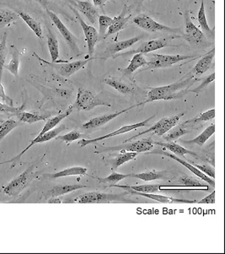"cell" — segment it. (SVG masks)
Masks as SVG:
<instances>
[{
  "mask_svg": "<svg viewBox=\"0 0 225 254\" xmlns=\"http://www.w3.org/2000/svg\"><path fill=\"white\" fill-rule=\"evenodd\" d=\"M199 79L194 78V75L187 73L186 76L174 82L171 85H165L161 87L151 88L147 95V98L144 102L138 103V106L145 105L149 102L155 101H170V100L180 99L188 93L189 89L191 85H194Z\"/></svg>",
  "mask_w": 225,
  "mask_h": 254,
  "instance_id": "6da1fadb",
  "label": "cell"
},
{
  "mask_svg": "<svg viewBox=\"0 0 225 254\" xmlns=\"http://www.w3.org/2000/svg\"><path fill=\"white\" fill-rule=\"evenodd\" d=\"M36 167H37L35 164L31 165L24 173L13 179L2 190L3 194L7 195L9 197H16L20 194V192H22L23 190L34 180V178H37V173L35 172Z\"/></svg>",
  "mask_w": 225,
  "mask_h": 254,
  "instance_id": "7a4b0ae2",
  "label": "cell"
},
{
  "mask_svg": "<svg viewBox=\"0 0 225 254\" xmlns=\"http://www.w3.org/2000/svg\"><path fill=\"white\" fill-rule=\"evenodd\" d=\"M197 56L192 55H163V54H151L148 55L149 61L147 63L144 69L141 71L155 69V68H168L181 61L194 59Z\"/></svg>",
  "mask_w": 225,
  "mask_h": 254,
  "instance_id": "3957f363",
  "label": "cell"
},
{
  "mask_svg": "<svg viewBox=\"0 0 225 254\" xmlns=\"http://www.w3.org/2000/svg\"><path fill=\"white\" fill-rule=\"evenodd\" d=\"M184 21H185V33H183V39L186 40L191 45L197 47H208L209 46L205 34L199 28L195 26L194 23L191 20V15L189 10L184 12Z\"/></svg>",
  "mask_w": 225,
  "mask_h": 254,
  "instance_id": "277c9868",
  "label": "cell"
},
{
  "mask_svg": "<svg viewBox=\"0 0 225 254\" xmlns=\"http://www.w3.org/2000/svg\"><path fill=\"white\" fill-rule=\"evenodd\" d=\"M133 23L136 26L140 27L144 31L149 32H166L170 34L177 35L178 37H181L183 32L180 28H171L169 26L162 25L161 23H158L152 18L145 14H141L136 16L133 19Z\"/></svg>",
  "mask_w": 225,
  "mask_h": 254,
  "instance_id": "5b68a950",
  "label": "cell"
},
{
  "mask_svg": "<svg viewBox=\"0 0 225 254\" xmlns=\"http://www.w3.org/2000/svg\"><path fill=\"white\" fill-rule=\"evenodd\" d=\"M98 106L111 107V104L98 98L92 91L79 88L76 100L72 108L78 111H90Z\"/></svg>",
  "mask_w": 225,
  "mask_h": 254,
  "instance_id": "8992f818",
  "label": "cell"
},
{
  "mask_svg": "<svg viewBox=\"0 0 225 254\" xmlns=\"http://www.w3.org/2000/svg\"><path fill=\"white\" fill-rule=\"evenodd\" d=\"M152 140L150 138H145L132 143H123L117 146L98 148L96 153L112 152V151H121V152H147L153 149Z\"/></svg>",
  "mask_w": 225,
  "mask_h": 254,
  "instance_id": "52a82bcc",
  "label": "cell"
},
{
  "mask_svg": "<svg viewBox=\"0 0 225 254\" xmlns=\"http://www.w3.org/2000/svg\"><path fill=\"white\" fill-rule=\"evenodd\" d=\"M47 13H48L49 17L51 19L52 21L55 24L57 30L59 31L60 34L62 35L65 42L67 43L69 49H70L71 54L73 55V58L75 57H79L81 55L82 53L79 50V45H78V42L79 40L77 39V37L68 30L64 24L62 22V20H60L58 16L56 14H54V12L47 9Z\"/></svg>",
  "mask_w": 225,
  "mask_h": 254,
  "instance_id": "ba28073f",
  "label": "cell"
},
{
  "mask_svg": "<svg viewBox=\"0 0 225 254\" xmlns=\"http://www.w3.org/2000/svg\"><path fill=\"white\" fill-rule=\"evenodd\" d=\"M170 40L169 38H159V39L151 40L148 42H144L141 45L138 46L135 49H132L130 51L125 52L122 54H116L112 57L113 59H116L118 57H127L130 55H134L136 54H149L151 52L156 51L161 48L166 47H176L175 45L170 44Z\"/></svg>",
  "mask_w": 225,
  "mask_h": 254,
  "instance_id": "9c48e42d",
  "label": "cell"
},
{
  "mask_svg": "<svg viewBox=\"0 0 225 254\" xmlns=\"http://www.w3.org/2000/svg\"><path fill=\"white\" fill-rule=\"evenodd\" d=\"M71 9L73 10L74 14L76 15L77 19L79 20V24H80V26L83 29L84 34L85 36V40H86V43H87L89 57L91 59V57L93 56L94 53H95L96 45L98 43V31L96 28H94L93 26H89L84 21L81 15L79 14V12L77 11V9H73V8H71Z\"/></svg>",
  "mask_w": 225,
  "mask_h": 254,
  "instance_id": "30bf717a",
  "label": "cell"
},
{
  "mask_svg": "<svg viewBox=\"0 0 225 254\" xmlns=\"http://www.w3.org/2000/svg\"><path fill=\"white\" fill-rule=\"evenodd\" d=\"M123 194H110L104 192H91L81 194L74 201L79 203H107L112 201L121 200Z\"/></svg>",
  "mask_w": 225,
  "mask_h": 254,
  "instance_id": "8fae6325",
  "label": "cell"
},
{
  "mask_svg": "<svg viewBox=\"0 0 225 254\" xmlns=\"http://www.w3.org/2000/svg\"><path fill=\"white\" fill-rule=\"evenodd\" d=\"M155 115H153V116L150 117V118L146 119V120H144V121L140 122V123H138V124H135V125H126V126L121 127V128H119V129L115 130L112 133H108L107 135L102 136V137H99V138H93V139H82V140L79 142V144L81 146H85L87 144H96L97 142L102 141V140L106 139V138H112L113 136L119 135V134H122V133L130 132L132 130L138 129V127H146V126H149V122L151 119H155Z\"/></svg>",
  "mask_w": 225,
  "mask_h": 254,
  "instance_id": "7c38bea8",
  "label": "cell"
},
{
  "mask_svg": "<svg viewBox=\"0 0 225 254\" xmlns=\"http://www.w3.org/2000/svg\"><path fill=\"white\" fill-rule=\"evenodd\" d=\"M65 128H66V126H65V125H61V126H59L58 127H56L55 129L50 130V131H48V132L43 133L42 135L37 136V138L33 139V140L29 144L28 146L26 147V149L23 150L22 152H20L17 156H15L14 158L12 159L10 161H7L5 163H13L11 166V168H13V167L18 163V161H20V159H21L23 155H24L27 150H29V149H30L31 147L33 146L34 144H39V143H43V142L49 141V140H51L53 138H56V136L58 135V134H59L61 132H62L63 130H65Z\"/></svg>",
  "mask_w": 225,
  "mask_h": 254,
  "instance_id": "4fadbf2b",
  "label": "cell"
},
{
  "mask_svg": "<svg viewBox=\"0 0 225 254\" xmlns=\"http://www.w3.org/2000/svg\"><path fill=\"white\" fill-rule=\"evenodd\" d=\"M136 107H138V104L132 106L130 108H126V109H123V110L117 112V113H112V114H108V115H102V116L90 119V121L85 123V125L82 126V129L87 131V132H92L94 130H96V128L102 127L103 125H107V123H109L112 119H115L116 117L120 116L122 113H127V112L131 110L132 108H136Z\"/></svg>",
  "mask_w": 225,
  "mask_h": 254,
  "instance_id": "5bb4252c",
  "label": "cell"
},
{
  "mask_svg": "<svg viewBox=\"0 0 225 254\" xmlns=\"http://www.w3.org/2000/svg\"><path fill=\"white\" fill-rule=\"evenodd\" d=\"M39 60H41V59H39ZM43 62L54 66V68L56 69V72L59 73L61 76L67 78V77L73 75V73H76L78 71L80 70L81 68H84L86 64L89 62V60H79V61L72 63L64 62L63 64L61 62L57 63V64H56V63L50 64V63L47 62V61H43Z\"/></svg>",
  "mask_w": 225,
  "mask_h": 254,
  "instance_id": "9a60e30c",
  "label": "cell"
},
{
  "mask_svg": "<svg viewBox=\"0 0 225 254\" xmlns=\"http://www.w3.org/2000/svg\"><path fill=\"white\" fill-rule=\"evenodd\" d=\"M142 39V37H136L130 38V39L121 41V42H115V43H111L107 46V49L103 54V56L100 58L101 60H107L110 58H112L114 55L118 54L119 52L123 51L127 48H131L138 41Z\"/></svg>",
  "mask_w": 225,
  "mask_h": 254,
  "instance_id": "2e32d148",
  "label": "cell"
},
{
  "mask_svg": "<svg viewBox=\"0 0 225 254\" xmlns=\"http://www.w3.org/2000/svg\"><path fill=\"white\" fill-rule=\"evenodd\" d=\"M131 18V14H129V10L127 6H124L123 9L121 11V14L118 16H115L113 18L112 23L111 24V26L108 27L105 38L109 37L111 35L118 33L119 31L123 30L125 26H127V22Z\"/></svg>",
  "mask_w": 225,
  "mask_h": 254,
  "instance_id": "e0dca14e",
  "label": "cell"
},
{
  "mask_svg": "<svg viewBox=\"0 0 225 254\" xmlns=\"http://www.w3.org/2000/svg\"><path fill=\"white\" fill-rule=\"evenodd\" d=\"M152 154H159V155H164L168 156L169 158L174 159L175 161H177L179 163L183 165L184 167H186L189 171H191V173H194L195 175L197 176L198 178H201L203 181H205L206 183H208V184H210L213 188L215 187V182H214V178H209L208 176L202 173L201 171L196 168V167L191 165V164L187 163L186 161L184 160H181L180 157H177L176 155L170 154V153L165 152V151H152Z\"/></svg>",
  "mask_w": 225,
  "mask_h": 254,
  "instance_id": "ac0fdd59",
  "label": "cell"
},
{
  "mask_svg": "<svg viewBox=\"0 0 225 254\" xmlns=\"http://www.w3.org/2000/svg\"><path fill=\"white\" fill-rule=\"evenodd\" d=\"M76 2V9L87 18L91 24H96V21L98 20L99 14L98 10L96 8V6L93 3H90L89 1H80V0H75Z\"/></svg>",
  "mask_w": 225,
  "mask_h": 254,
  "instance_id": "d6986e66",
  "label": "cell"
},
{
  "mask_svg": "<svg viewBox=\"0 0 225 254\" xmlns=\"http://www.w3.org/2000/svg\"><path fill=\"white\" fill-rule=\"evenodd\" d=\"M102 81L105 84L110 85L111 87L114 88L124 96H131L136 93L135 88L132 87V85H127V83L121 81V79H116L114 77L106 78Z\"/></svg>",
  "mask_w": 225,
  "mask_h": 254,
  "instance_id": "ffe728a7",
  "label": "cell"
},
{
  "mask_svg": "<svg viewBox=\"0 0 225 254\" xmlns=\"http://www.w3.org/2000/svg\"><path fill=\"white\" fill-rule=\"evenodd\" d=\"M214 56H215V48H213L211 51L208 52V54H206L205 56L203 57L197 62L193 69L189 73L194 75V76L195 75H198V74L205 73L210 68L212 62L214 61Z\"/></svg>",
  "mask_w": 225,
  "mask_h": 254,
  "instance_id": "44dd1931",
  "label": "cell"
},
{
  "mask_svg": "<svg viewBox=\"0 0 225 254\" xmlns=\"http://www.w3.org/2000/svg\"><path fill=\"white\" fill-rule=\"evenodd\" d=\"M86 186L80 185V184H65V185H56L52 188L46 192V198H54V197H59L62 195L66 194L68 192H73L75 190L85 189Z\"/></svg>",
  "mask_w": 225,
  "mask_h": 254,
  "instance_id": "7402d4cb",
  "label": "cell"
},
{
  "mask_svg": "<svg viewBox=\"0 0 225 254\" xmlns=\"http://www.w3.org/2000/svg\"><path fill=\"white\" fill-rule=\"evenodd\" d=\"M131 193L138 194L139 196L146 197L153 200L158 201L160 203H197L196 200H186V199H180V198H171V197H166L163 195L155 194V193H144V192H134V191H128Z\"/></svg>",
  "mask_w": 225,
  "mask_h": 254,
  "instance_id": "603a6c76",
  "label": "cell"
},
{
  "mask_svg": "<svg viewBox=\"0 0 225 254\" xmlns=\"http://www.w3.org/2000/svg\"><path fill=\"white\" fill-rule=\"evenodd\" d=\"M130 178H138L143 181L150 182L154 180H168L169 176L168 172H160V171L153 170L146 173L130 174Z\"/></svg>",
  "mask_w": 225,
  "mask_h": 254,
  "instance_id": "cb8c5ba5",
  "label": "cell"
},
{
  "mask_svg": "<svg viewBox=\"0 0 225 254\" xmlns=\"http://www.w3.org/2000/svg\"><path fill=\"white\" fill-rule=\"evenodd\" d=\"M111 187L120 188L127 191H134V192H144V193H155L161 191L160 184H149V185H139V186H127V185H119L113 184Z\"/></svg>",
  "mask_w": 225,
  "mask_h": 254,
  "instance_id": "d4e9b609",
  "label": "cell"
},
{
  "mask_svg": "<svg viewBox=\"0 0 225 254\" xmlns=\"http://www.w3.org/2000/svg\"><path fill=\"white\" fill-rule=\"evenodd\" d=\"M137 152H121L120 155H117L115 158L107 160V165L110 166L112 171H115L121 165L127 163V161H132L137 157Z\"/></svg>",
  "mask_w": 225,
  "mask_h": 254,
  "instance_id": "484cf974",
  "label": "cell"
},
{
  "mask_svg": "<svg viewBox=\"0 0 225 254\" xmlns=\"http://www.w3.org/2000/svg\"><path fill=\"white\" fill-rule=\"evenodd\" d=\"M152 144L165 147L167 150H170L172 153H174V155L178 156V157H183L184 155H194V156H197L196 153L186 150L184 147L180 146V144H176V143H174L173 141L169 142V143L152 141Z\"/></svg>",
  "mask_w": 225,
  "mask_h": 254,
  "instance_id": "4316f807",
  "label": "cell"
},
{
  "mask_svg": "<svg viewBox=\"0 0 225 254\" xmlns=\"http://www.w3.org/2000/svg\"><path fill=\"white\" fill-rule=\"evenodd\" d=\"M146 59L144 58L143 54H136L132 57L130 64L127 66V68L123 70V73L126 76L131 77L132 73H134L137 69L144 67L147 64Z\"/></svg>",
  "mask_w": 225,
  "mask_h": 254,
  "instance_id": "83f0119b",
  "label": "cell"
},
{
  "mask_svg": "<svg viewBox=\"0 0 225 254\" xmlns=\"http://www.w3.org/2000/svg\"><path fill=\"white\" fill-rule=\"evenodd\" d=\"M87 168L82 167H73L62 170L61 172L51 174H45L44 177L49 178H58L68 177V176H85L87 173Z\"/></svg>",
  "mask_w": 225,
  "mask_h": 254,
  "instance_id": "f1b7e54d",
  "label": "cell"
},
{
  "mask_svg": "<svg viewBox=\"0 0 225 254\" xmlns=\"http://www.w3.org/2000/svg\"><path fill=\"white\" fill-rule=\"evenodd\" d=\"M18 15L27 24V26L32 30L35 34L37 35V37L43 38V28H42V26H41V23L37 19L32 17V16H31L30 14H27L26 12H20Z\"/></svg>",
  "mask_w": 225,
  "mask_h": 254,
  "instance_id": "f546056e",
  "label": "cell"
},
{
  "mask_svg": "<svg viewBox=\"0 0 225 254\" xmlns=\"http://www.w3.org/2000/svg\"><path fill=\"white\" fill-rule=\"evenodd\" d=\"M48 50L51 55L52 62L56 63L59 57V47L56 36L50 29H48Z\"/></svg>",
  "mask_w": 225,
  "mask_h": 254,
  "instance_id": "4dcf8cb0",
  "label": "cell"
},
{
  "mask_svg": "<svg viewBox=\"0 0 225 254\" xmlns=\"http://www.w3.org/2000/svg\"><path fill=\"white\" fill-rule=\"evenodd\" d=\"M73 108H72V106H71L70 108L67 109V111L62 113V114H60L58 116L54 117V118L48 119V121L46 122L45 125H44L43 130L41 131V133H40L38 135H42L43 133H46V132H48V131H50V130L54 129V127H56V125H58L60 122L66 119L67 117L69 116L71 113L73 112Z\"/></svg>",
  "mask_w": 225,
  "mask_h": 254,
  "instance_id": "1f68e13d",
  "label": "cell"
},
{
  "mask_svg": "<svg viewBox=\"0 0 225 254\" xmlns=\"http://www.w3.org/2000/svg\"><path fill=\"white\" fill-rule=\"evenodd\" d=\"M215 132V125L213 124L211 126L207 127L203 133H201L200 135L197 136L196 138L191 140H181L183 144H196L199 146H203V144H205L208 138H210Z\"/></svg>",
  "mask_w": 225,
  "mask_h": 254,
  "instance_id": "d6a6232c",
  "label": "cell"
},
{
  "mask_svg": "<svg viewBox=\"0 0 225 254\" xmlns=\"http://www.w3.org/2000/svg\"><path fill=\"white\" fill-rule=\"evenodd\" d=\"M11 60L9 61V64L4 65L3 68L9 70L14 76H18L19 66H20V54L17 48L14 46L11 47Z\"/></svg>",
  "mask_w": 225,
  "mask_h": 254,
  "instance_id": "836d02e7",
  "label": "cell"
},
{
  "mask_svg": "<svg viewBox=\"0 0 225 254\" xmlns=\"http://www.w3.org/2000/svg\"><path fill=\"white\" fill-rule=\"evenodd\" d=\"M188 133L189 130L186 129V127H184L183 124H180V125H176L172 127L171 129L168 131V133L166 135L164 134L165 135L164 138L167 142L174 141L181 136L185 135V134Z\"/></svg>",
  "mask_w": 225,
  "mask_h": 254,
  "instance_id": "e575fe53",
  "label": "cell"
},
{
  "mask_svg": "<svg viewBox=\"0 0 225 254\" xmlns=\"http://www.w3.org/2000/svg\"><path fill=\"white\" fill-rule=\"evenodd\" d=\"M19 15L8 9L0 10V31L19 19Z\"/></svg>",
  "mask_w": 225,
  "mask_h": 254,
  "instance_id": "d590c367",
  "label": "cell"
},
{
  "mask_svg": "<svg viewBox=\"0 0 225 254\" xmlns=\"http://www.w3.org/2000/svg\"><path fill=\"white\" fill-rule=\"evenodd\" d=\"M16 116L20 122L26 123V124H35L37 122L44 121L49 117L37 115V114H34V113H26V112L17 113H16Z\"/></svg>",
  "mask_w": 225,
  "mask_h": 254,
  "instance_id": "8d00e7d4",
  "label": "cell"
},
{
  "mask_svg": "<svg viewBox=\"0 0 225 254\" xmlns=\"http://www.w3.org/2000/svg\"><path fill=\"white\" fill-rule=\"evenodd\" d=\"M197 20L199 22L200 26L203 29V31L205 32L206 34L211 36L212 30L209 26H208V20L206 17L205 12V3H204V0H202L201 2V7H200L198 13H197Z\"/></svg>",
  "mask_w": 225,
  "mask_h": 254,
  "instance_id": "74e56055",
  "label": "cell"
},
{
  "mask_svg": "<svg viewBox=\"0 0 225 254\" xmlns=\"http://www.w3.org/2000/svg\"><path fill=\"white\" fill-rule=\"evenodd\" d=\"M112 20L113 18L109 17L105 14L99 16V40L104 39L105 35L107 33L108 27L112 23Z\"/></svg>",
  "mask_w": 225,
  "mask_h": 254,
  "instance_id": "f35d334b",
  "label": "cell"
},
{
  "mask_svg": "<svg viewBox=\"0 0 225 254\" xmlns=\"http://www.w3.org/2000/svg\"><path fill=\"white\" fill-rule=\"evenodd\" d=\"M20 125V123L15 121L14 119H8L5 122H3L2 125H0V141L5 138L8 133H10L12 130L17 127Z\"/></svg>",
  "mask_w": 225,
  "mask_h": 254,
  "instance_id": "ab89813d",
  "label": "cell"
},
{
  "mask_svg": "<svg viewBox=\"0 0 225 254\" xmlns=\"http://www.w3.org/2000/svg\"><path fill=\"white\" fill-rule=\"evenodd\" d=\"M127 178H130V174L124 175V174L115 173V171H113V173L110 176L107 177V178H97L96 179L101 184H109L111 186V185H113V184H117L119 182Z\"/></svg>",
  "mask_w": 225,
  "mask_h": 254,
  "instance_id": "60d3db41",
  "label": "cell"
},
{
  "mask_svg": "<svg viewBox=\"0 0 225 254\" xmlns=\"http://www.w3.org/2000/svg\"><path fill=\"white\" fill-rule=\"evenodd\" d=\"M7 32L3 34L1 43H0V82L2 79L3 75V69L5 65V60L7 54H8V48L6 47V40H7Z\"/></svg>",
  "mask_w": 225,
  "mask_h": 254,
  "instance_id": "b9f144b4",
  "label": "cell"
},
{
  "mask_svg": "<svg viewBox=\"0 0 225 254\" xmlns=\"http://www.w3.org/2000/svg\"><path fill=\"white\" fill-rule=\"evenodd\" d=\"M214 118H215V110L211 109V110L207 111L206 113L200 114L199 116L197 115V117H195L193 119L184 122L182 124L184 125H191V124H197V123H200V122L210 121L212 119H214Z\"/></svg>",
  "mask_w": 225,
  "mask_h": 254,
  "instance_id": "7bdbcfd3",
  "label": "cell"
},
{
  "mask_svg": "<svg viewBox=\"0 0 225 254\" xmlns=\"http://www.w3.org/2000/svg\"><path fill=\"white\" fill-rule=\"evenodd\" d=\"M215 79V73H211L208 76L203 78V79H200L202 80L201 85H198L197 88H195L193 90H190L189 92H192V93L200 94L201 92H203V91H205L206 88L208 87V85L214 81Z\"/></svg>",
  "mask_w": 225,
  "mask_h": 254,
  "instance_id": "ee69618b",
  "label": "cell"
},
{
  "mask_svg": "<svg viewBox=\"0 0 225 254\" xmlns=\"http://www.w3.org/2000/svg\"><path fill=\"white\" fill-rule=\"evenodd\" d=\"M83 137H84V134H82L81 133H79L78 131H72L70 133H66L64 135L58 136V137H56V138L69 144V143L75 141L77 139L83 138Z\"/></svg>",
  "mask_w": 225,
  "mask_h": 254,
  "instance_id": "f6af8a7d",
  "label": "cell"
},
{
  "mask_svg": "<svg viewBox=\"0 0 225 254\" xmlns=\"http://www.w3.org/2000/svg\"><path fill=\"white\" fill-rule=\"evenodd\" d=\"M180 182L182 184L183 186L187 187H202L204 186L201 182L197 181L193 178H190L189 176L183 175L180 178Z\"/></svg>",
  "mask_w": 225,
  "mask_h": 254,
  "instance_id": "bcb514c9",
  "label": "cell"
},
{
  "mask_svg": "<svg viewBox=\"0 0 225 254\" xmlns=\"http://www.w3.org/2000/svg\"><path fill=\"white\" fill-rule=\"evenodd\" d=\"M161 190H206L208 191V187L204 186L202 187H187V186H162L161 185Z\"/></svg>",
  "mask_w": 225,
  "mask_h": 254,
  "instance_id": "7dc6e473",
  "label": "cell"
},
{
  "mask_svg": "<svg viewBox=\"0 0 225 254\" xmlns=\"http://www.w3.org/2000/svg\"><path fill=\"white\" fill-rule=\"evenodd\" d=\"M191 164L209 178H214V179L215 178V171L211 167L206 166V165L205 166H200V165H197V164L192 163V162Z\"/></svg>",
  "mask_w": 225,
  "mask_h": 254,
  "instance_id": "c3c4849f",
  "label": "cell"
},
{
  "mask_svg": "<svg viewBox=\"0 0 225 254\" xmlns=\"http://www.w3.org/2000/svg\"><path fill=\"white\" fill-rule=\"evenodd\" d=\"M0 98L3 100L4 104L8 105L9 107H13L14 101H13V99H11L9 96L6 95L5 91H4V88H3V85L1 84V82H0Z\"/></svg>",
  "mask_w": 225,
  "mask_h": 254,
  "instance_id": "681fc988",
  "label": "cell"
},
{
  "mask_svg": "<svg viewBox=\"0 0 225 254\" xmlns=\"http://www.w3.org/2000/svg\"><path fill=\"white\" fill-rule=\"evenodd\" d=\"M197 203H207V204H213L215 203V191L210 193V194L205 197V198L197 201Z\"/></svg>",
  "mask_w": 225,
  "mask_h": 254,
  "instance_id": "f907efd6",
  "label": "cell"
},
{
  "mask_svg": "<svg viewBox=\"0 0 225 254\" xmlns=\"http://www.w3.org/2000/svg\"><path fill=\"white\" fill-rule=\"evenodd\" d=\"M0 110H2L3 112H8V113H19V111L21 110V108H14L0 102Z\"/></svg>",
  "mask_w": 225,
  "mask_h": 254,
  "instance_id": "816d5d0a",
  "label": "cell"
},
{
  "mask_svg": "<svg viewBox=\"0 0 225 254\" xmlns=\"http://www.w3.org/2000/svg\"><path fill=\"white\" fill-rule=\"evenodd\" d=\"M92 1H93L94 5L103 8L108 0H92Z\"/></svg>",
  "mask_w": 225,
  "mask_h": 254,
  "instance_id": "f5cc1de1",
  "label": "cell"
},
{
  "mask_svg": "<svg viewBox=\"0 0 225 254\" xmlns=\"http://www.w3.org/2000/svg\"><path fill=\"white\" fill-rule=\"evenodd\" d=\"M62 202V199L58 198V197H54V198H51L48 201V203H61Z\"/></svg>",
  "mask_w": 225,
  "mask_h": 254,
  "instance_id": "db71d44e",
  "label": "cell"
},
{
  "mask_svg": "<svg viewBox=\"0 0 225 254\" xmlns=\"http://www.w3.org/2000/svg\"><path fill=\"white\" fill-rule=\"evenodd\" d=\"M37 1H38V2H39V3H41L44 8L48 9V3H49L48 0H37Z\"/></svg>",
  "mask_w": 225,
  "mask_h": 254,
  "instance_id": "11a10c76",
  "label": "cell"
},
{
  "mask_svg": "<svg viewBox=\"0 0 225 254\" xmlns=\"http://www.w3.org/2000/svg\"><path fill=\"white\" fill-rule=\"evenodd\" d=\"M63 1L67 2V3H70L71 5L76 7V2H75V0H63Z\"/></svg>",
  "mask_w": 225,
  "mask_h": 254,
  "instance_id": "9f6ffc18",
  "label": "cell"
},
{
  "mask_svg": "<svg viewBox=\"0 0 225 254\" xmlns=\"http://www.w3.org/2000/svg\"><path fill=\"white\" fill-rule=\"evenodd\" d=\"M2 197V190H0V198Z\"/></svg>",
  "mask_w": 225,
  "mask_h": 254,
  "instance_id": "6f0895ef",
  "label": "cell"
},
{
  "mask_svg": "<svg viewBox=\"0 0 225 254\" xmlns=\"http://www.w3.org/2000/svg\"><path fill=\"white\" fill-rule=\"evenodd\" d=\"M0 113H3V112L2 110H0Z\"/></svg>",
  "mask_w": 225,
  "mask_h": 254,
  "instance_id": "680465c9",
  "label": "cell"
}]
</instances>
